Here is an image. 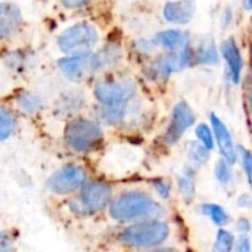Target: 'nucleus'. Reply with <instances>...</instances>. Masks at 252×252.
<instances>
[{
	"label": "nucleus",
	"mask_w": 252,
	"mask_h": 252,
	"mask_svg": "<svg viewBox=\"0 0 252 252\" xmlns=\"http://www.w3.org/2000/svg\"><path fill=\"white\" fill-rule=\"evenodd\" d=\"M245 101H246V108L249 114L252 116V81L246 86L245 91Z\"/></svg>",
	"instance_id": "35"
},
{
	"label": "nucleus",
	"mask_w": 252,
	"mask_h": 252,
	"mask_svg": "<svg viewBox=\"0 0 252 252\" xmlns=\"http://www.w3.org/2000/svg\"><path fill=\"white\" fill-rule=\"evenodd\" d=\"M173 234V224L168 220H145L119 225L108 236L106 244L123 252H140L169 244Z\"/></svg>",
	"instance_id": "1"
},
{
	"label": "nucleus",
	"mask_w": 252,
	"mask_h": 252,
	"mask_svg": "<svg viewBox=\"0 0 252 252\" xmlns=\"http://www.w3.org/2000/svg\"><path fill=\"white\" fill-rule=\"evenodd\" d=\"M89 179L91 177L86 166L78 163L64 164L48 177L46 188L53 195L68 198L76 194Z\"/></svg>",
	"instance_id": "8"
},
{
	"label": "nucleus",
	"mask_w": 252,
	"mask_h": 252,
	"mask_svg": "<svg viewBox=\"0 0 252 252\" xmlns=\"http://www.w3.org/2000/svg\"><path fill=\"white\" fill-rule=\"evenodd\" d=\"M86 96V94L79 89L66 91L56 100V110L58 114L69 119L78 116L79 113L88 105Z\"/></svg>",
	"instance_id": "17"
},
{
	"label": "nucleus",
	"mask_w": 252,
	"mask_h": 252,
	"mask_svg": "<svg viewBox=\"0 0 252 252\" xmlns=\"http://www.w3.org/2000/svg\"><path fill=\"white\" fill-rule=\"evenodd\" d=\"M32 52L20 42L0 47V62L11 73H26L32 66Z\"/></svg>",
	"instance_id": "13"
},
{
	"label": "nucleus",
	"mask_w": 252,
	"mask_h": 252,
	"mask_svg": "<svg viewBox=\"0 0 252 252\" xmlns=\"http://www.w3.org/2000/svg\"><path fill=\"white\" fill-rule=\"evenodd\" d=\"M214 174L215 178L218 179L220 184L224 187L229 186L232 181V173H231V164L227 163L224 158L218 159L214 167Z\"/></svg>",
	"instance_id": "28"
},
{
	"label": "nucleus",
	"mask_w": 252,
	"mask_h": 252,
	"mask_svg": "<svg viewBox=\"0 0 252 252\" xmlns=\"http://www.w3.org/2000/svg\"><path fill=\"white\" fill-rule=\"evenodd\" d=\"M236 230L240 235H247L251 230V222L246 218H241L236 221Z\"/></svg>",
	"instance_id": "34"
},
{
	"label": "nucleus",
	"mask_w": 252,
	"mask_h": 252,
	"mask_svg": "<svg viewBox=\"0 0 252 252\" xmlns=\"http://www.w3.org/2000/svg\"><path fill=\"white\" fill-rule=\"evenodd\" d=\"M137 91L139 87L134 78L114 72L99 76L92 93L98 105L114 106L134 100L137 98Z\"/></svg>",
	"instance_id": "5"
},
{
	"label": "nucleus",
	"mask_w": 252,
	"mask_h": 252,
	"mask_svg": "<svg viewBox=\"0 0 252 252\" xmlns=\"http://www.w3.org/2000/svg\"><path fill=\"white\" fill-rule=\"evenodd\" d=\"M193 50H194V63L197 64L212 66V64H217L219 61L217 45L213 41H204Z\"/></svg>",
	"instance_id": "22"
},
{
	"label": "nucleus",
	"mask_w": 252,
	"mask_h": 252,
	"mask_svg": "<svg viewBox=\"0 0 252 252\" xmlns=\"http://www.w3.org/2000/svg\"><path fill=\"white\" fill-rule=\"evenodd\" d=\"M20 116L5 99H0V142L10 140L16 134Z\"/></svg>",
	"instance_id": "20"
},
{
	"label": "nucleus",
	"mask_w": 252,
	"mask_h": 252,
	"mask_svg": "<svg viewBox=\"0 0 252 252\" xmlns=\"http://www.w3.org/2000/svg\"><path fill=\"white\" fill-rule=\"evenodd\" d=\"M114 197L113 186L100 179H89L76 194L67 198L69 213L77 218H88L108 209Z\"/></svg>",
	"instance_id": "4"
},
{
	"label": "nucleus",
	"mask_w": 252,
	"mask_h": 252,
	"mask_svg": "<svg viewBox=\"0 0 252 252\" xmlns=\"http://www.w3.org/2000/svg\"><path fill=\"white\" fill-rule=\"evenodd\" d=\"M157 48H162L164 52L178 51L189 45V37L184 31L169 29V30L159 31L152 38Z\"/></svg>",
	"instance_id": "19"
},
{
	"label": "nucleus",
	"mask_w": 252,
	"mask_h": 252,
	"mask_svg": "<svg viewBox=\"0 0 252 252\" xmlns=\"http://www.w3.org/2000/svg\"><path fill=\"white\" fill-rule=\"evenodd\" d=\"M93 0H61V4L68 10H74V9H81L91 4Z\"/></svg>",
	"instance_id": "32"
},
{
	"label": "nucleus",
	"mask_w": 252,
	"mask_h": 252,
	"mask_svg": "<svg viewBox=\"0 0 252 252\" xmlns=\"http://www.w3.org/2000/svg\"><path fill=\"white\" fill-rule=\"evenodd\" d=\"M100 43L99 30L88 21L73 24L57 36L56 45L66 56L93 52Z\"/></svg>",
	"instance_id": "6"
},
{
	"label": "nucleus",
	"mask_w": 252,
	"mask_h": 252,
	"mask_svg": "<svg viewBox=\"0 0 252 252\" xmlns=\"http://www.w3.org/2000/svg\"><path fill=\"white\" fill-rule=\"evenodd\" d=\"M235 236L225 227H220L215 235L210 252H234Z\"/></svg>",
	"instance_id": "25"
},
{
	"label": "nucleus",
	"mask_w": 252,
	"mask_h": 252,
	"mask_svg": "<svg viewBox=\"0 0 252 252\" xmlns=\"http://www.w3.org/2000/svg\"><path fill=\"white\" fill-rule=\"evenodd\" d=\"M220 53L226 62L227 72L235 84L241 82L242 69H244V60H242L241 51L237 46L236 41L232 37L226 38L220 45Z\"/></svg>",
	"instance_id": "16"
},
{
	"label": "nucleus",
	"mask_w": 252,
	"mask_h": 252,
	"mask_svg": "<svg viewBox=\"0 0 252 252\" xmlns=\"http://www.w3.org/2000/svg\"><path fill=\"white\" fill-rule=\"evenodd\" d=\"M200 213L205 217L209 218L213 224L219 227L226 226L230 222V217L226 210L219 204L214 203H207V204L200 205Z\"/></svg>",
	"instance_id": "24"
},
{
	"label": "nucleus",
	"mask_w": 252,
	"mask_h": 252,
	"mask_svg": "<svg viewBox=\"0 0 252 252\" xmlns=\"http://www.w3.org/2000/svg\"><path fill=\"white\" fill-rule=\"evenodd\" d=\"M187 156H188L189 166H192L193 168L198 169L208 163L210 157V151L205 149L202 144L193 140V141L188 142V146H187Z\"/></svg>",
	"instance_id": "23"
},
{
	"label": "nucleus",
	"mask_w": 252,
	"mask_h": 252,
	"mask_svg": "<svg viewBox=\"0 0 252 252\" xmlns=\"http://www.w3.org/2000/svg\"><path fill=\"white\" fill-rule=\"evenodd\" d=\"M242 5L246 10H252V0H242Z\"/></svg>",
	"instance_id": "37"
},
{
	"label": "nucleus",
	"mask_w": 252,
	"mask_h": 252,
	"mask_svg": "<svg viewBox=\"0 0 252 252\" xmlns=\"http://www.w3.org/2000/svg\"><path fill=\"white\" fill-rule=\"evenodd\" d=\"M16 252H18V251H16Z\"/></svg>",
	"instance_id": "39"
},
{
	"label": "nucleus",
	"mask_w": 252,
	"mask_h": 252,
	"mask_svg": "<svg viewBox=\"0 0 252 252\" xmlns=\"http://www.w3.org/2000/svg\"><path fill=\"white\" fill-rule=\"evenodd\" d=\"M251 240L247 235H240L235 239L234 252H251Z\"/></svg>",
	"instance_id": "31"
},
{
	"label": "nucleus",
	"mask_w": 252,
	"mask_h": 252,
	"mask_svg": "<svg viewBox=\"0 0 252 252\" xmlns=\"http://www.w3.org/2000/svg\"><path fill=\"white\" fill-rule=\"evenodd\" d=\"M251 132H252V127H251Z\"/></svg>",
	"instance_id": "38"
},
{
	"label": "nucleus",
	"mask_w": 252,
	"mask_h": 252,
	"mask_svg": "<svg viewBox=\"0 0 252 252\" xmlns=\"http://www.w3.org/2000/svg\"><path fill=\"white\" fill-rule=\"evenodd\" d=\"M24 30V16L20 8L11 1H0V47L19 43Z\"/></svg>",
	"instance_id": "11"
},
{
	"label": "nucleus",
	"mask_w": 252,
	"mask_h": 252,
	"mask_svg": "<svg viewBox=\"0 0 252 252\" xmlns=\"http://www.w3.org/2000/svg\"><path fill=\"white\" fill-rule=\"evenodd\" d=\"M57 66L63 77L73 83H83L96 77L93 64V52L64 56L58 60Z\"/></svg>",
	"instance_id": "10"
},
{
	"label": "nucleus",
	"mask_w": 252,
	"mask_h": 252,
	"mask_svg": "<svg viewBox=\"0 0 252 252\" xmlns=\"http://www.w3.org/2000/svg\"><path fill=\"white\" fill-rule=\"evenodd\" d=\"M19 232L13 227L0 229V252L18 251Z\"/></svg>",
	"instance_id": "26"
},
{
	"label": "nucleus",
	"mask_w": 252,
	"mask_h": 252,
	"mask_svg": "<svg viewBox=\"0 0 252 252\" xmlns=\"http://www.w3.org/2000/svg\"><path fill=\"white\" fill-rule=\"evenodd\" d=\"M19 116H35L42 109V98L30 89H18L5 98Z\"/></svg>",
	"instance_id": "15"
},
{
	"label": "nucleus",
	"mask_w": 252,
	"mask_h": 252,
	"mask_svg": "<svg viewBox=\"0 0 252 252\" xmlns=\"http://www.w3.org/2000/svg\"><path fill=\"white\" fill-rule=\"evenodd\" d=\"M195 14L194 0L168 1L163 8V18L174 25H187L193 20Z\"/></svg>",
	"instance_id": "18"
},
{
	"label": "nucleus",
	"mask_w": 252,
	"mask_h": 252,
	"mask_svg": "<svg viewBox=\"0 0 252 252\" xmlns=\"http://www.w3.org/2000/svg\"><path fill=\"white\" fill-rule=\"evenodd\" d=\"M237 152H239V156L241 158L242 169H244L245 176H246L247 183L252 188V152L247 149H244V147H239Z\"/></svg>",
	"instance_id": "29"
},
{
	"label": "nucleus",
	"mask_w": 252,
	"mask_h": 252,
	"mask_svg": "<svg viewBox=\"0 0 252 252\" xmlns=\"http://www.w3.org/2000/svg\"><path fill=\"white\" fill-rule=\"evenodd\" d=\"M125 50L120 42H108L93 51V64L95 76L114 73L123 67L125 62Z\"/></svg>",
	"instance_id": "12"
},
{
	"label": "nucleus",
	"mask_w": 252,
	"mask_h": 252,
	"mask_svg": "<svg viewBox=\"0 0 252 252\" xmlns=\"http://www.w3.org/2000/svg\"><path fill=\"white\" fill-rule=\"evenodd\" d=\"M155 192L158 194V197L161 199L168 200L172 195V183L169 181L164 178H158L155 179L154 183H152Z\"/></svg>",
	"instance_id": "30"
},
{
	"label": "nucleus",
	"mask_w": 252,
	"mask_h": 252,
	"mask_svg": "<svg viewBox=\"0 0 252 252\" xmlns=\"http://www.w3.org/2000/svg\"><path fill=\"white\" fill-rule=\"evenodd\" d=\"M195 137H197V141L199 144H202L203 146L207 150L212 151L214 150L215 146V139L214 134H213V130L208 124L200 123L195 126Z\"/></svg>",
	"instance_id": "27"
},
{
	"label": "nucleus",
	"mask_w": 252,
	"mask_h": 252,
	"mask_svg": "<svg viewBox=\"0 0 252 252\" xmlns=\"http://www.w3.org/2000/svg\"><path fill=\"white\" fill-rule=\"evenodd\" d=\"M237 204L240 208H251L252 207V197L247 193H244L237 199Z\"/></svg>",
	"instance_id": "36"
},
{
	"label": "nucleus",
	"mask_w": 252,
	"mask_h": 252,
	"mask_svg": "<svg viewBox=\"0 0 252 252\" xmlns=\"http://www.w3.org/2000/svg\"><path fill=\"white\" fill-rule=\"evenodd\" d=\"M195 124V114L186 101H178L173 106L166 129L161 135V142L169 149L178 144L187 130Z\"/></svg>",
	"instance_id": "9"
},
{
	"label": "nucleus",
	"mask_w": 252,
	"mask_h": 252,
	"mask_svg": "<svg viewBox=\"0 0 252 252\" xmlns=\"http://www.w3.org/2000/svg\"><path fill=\"white\" fill-rule=\"evenodd\" d=\"M195 173L197 169L192 166L184 167L183 173L177 178V189L179 195L186 203H190L195 198L197 189H195Z\"/></svg>",
	"instance_id": "21"
},
{
	"label": "nucleus",
	"mask_w": 252,
	"mask_h": 252,
	"mask_svg": "<svg viewBox=\"0 0 252 252\" xmlns=\"http://www.w3.org/2000/svg\"><path fill=\"white\" fill-rule=\"evenodd\" d=\"M194 63V50L190 45L172 52L155 56L145 67V73L154 82H163L176 72L187 68Z\"/></svg>",
	"instance_id": "7"
},
{
	"label": "nucleus",
	"mask_w": 252,
	"mask_h": 252,
	"mask_svg": "<svg viewBox=\"0 0 252 252\" xmlns=\"http://www.w3.org/2000/svg\"><path fill=\"white\" fill-rule=\"evenodd\" d=\"M140 252H186L181 247L176 246V245H162V246H157L154 247V249H149V250H144V251Z\"/></svg>",
	"instance_id": "33"
},
{
	"label": "nucleus",
	"mask_w": 252,
	"mask_h": 252,
	"mask_svg": "<svg viewBox=\"0 0 252 252\" xmlns=\"http://www.w3.org/2000/svg\"><path fill=\"white\" fill-rule=\"evenodd\" d=\"M104 126L89 116L68 119L63 129V142L69 151L87 155L96 151L104 142Z\"/></svg>",
	"instance_id": "3"
},
{
	"label": "nucleus",
	"mask_w": 252,
	"mask_h": 252,
	"mask_svg": "<svg viewBox=\"0 0 252 252\" xmlns=\"http://www.w3.org/2000/svg\"><path fill=\"white\" fill-rule=\"evenodd\" d=\"M209 120L213 134H214V139L217 140L221 157L227 163L234 166L236 163L237 158H239V152H237L236 147H235L234 140H232V136L230 134L229 129H227V126L225 125L224 121L215 113H210Z\"/></svg>",
	"instance_id": "14"
},
{
	"label": "nucleus",
	"mask_w": 252,
	"mask_h": 252,
	"mask_svg": "<svg viewBox=\"0 0 252 252\" xmlns=\"http://www.w3.org/2000/svg\"><path fill=\"white\" fill-rule=\"evenodd\" d=\"M108 214L119 225L166 219L167 209L152 193L142 188L124 189L114 194Z\"/></svg>",
	"instance_id": "2"
}]
</instances>
